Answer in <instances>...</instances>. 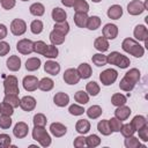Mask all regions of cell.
Wrapping results in <instances>:
<instances>
[{
  "label": "cell",
  "instance_id": "53",
  "mask_svg": "<svg viewBox=\"0 0 148 148\" xmlns=\"http://www.w3.org/2000/svg\"><path fill=\"white\" fill-rule=\"evenodd\" d=\"M47 44H45L43 40H37V42H34V52L37 53V54H42L44 53L45 51V47H46Z\"/></svg>",
  "mask_w": 148,
  "mask_h": 148
},
{
  "label": "cell",
  "instance_id": "24",
  "mask_svg": "<svg viewBox=\"0 0 148 148\" xmlns=\"http://www.w3.org/2000/svg\"><path fill=\"white\" fill-rule=\"evenodd\" d=\"M75 130L80 134H86L90 130V123L87 119H79L75 124Z\"/></svg>",
  "mask_w": 148,
  "mask_h": 148
},
{
  "label": "cell",
  "instance_id": "5",
  "mask_svg": "<svg viewBox=\"0 0 148 148\" xmlns=\"http://www.w3.org/2000/svg\"><path fill=\"white\" fill-rule=\"evenodd\" d=\"M117 77H118V72L113 68H108L99 74V80L103 86H111L112 83L116 82Z\"/></svg>",
  "mask_w": 148,
  "mask_h": 148
},
{
  "label": "cell",
  "instance_id": "41",
  "mask_svg": "<svg viewBox=\"0 0 148 148\" xmlns=\"http://www.w3.org/2000/svg\"><path fill=\"white\" fill-rule=\"evenodd\" d=\"M74 99L75 102H77L79 104H87L89 102V95L87 94V91L83 90H79L74 94Z\"/></svg>",
  "mask_w": 148,
  "mask_h": 148
},
{
  "label": "cell",
  "instance_id": "10",
  "mask_svg": "<svg viewBox=\"0 0 148 148\" xmlns=\"http://www.w3.org/2000/svg\"><path fill=\"white\" fill-rule=\"evenodd\" d=\"M29 132V126L28 124H25L24 121H17L13 128V134L15 135V138L17 139H23L28 135Z\"/></svg>",
  "mask_w": 148,
  "mask_h": 148
},
{
  "label": "cell",
  "instance_id": "25",
  "mask_svg": "<svg viewBox=\"0 0 148 148\" xmlns=\"http://www.w3.org/2000/svg\"><path fill=\"white\" fill-rule=\"evenodd\" d=\"M54 87V81L50 77H43L42 80L38 81V89L42 91H50Z\"/></svg>",
  "mask_w": 148,
  "mask_h": 148
},
{
  "label": "cell",
  "instance_id": "18",
  "mask_svg": "<svg viewBox=\"0 0 148 148\" xmlns=\"http://www.w3.org/2000/svg\"><path fill=\"white\" fill-rule=\"evenodd\" d=\"M131 112H132V111H131V108H130V106H126V105L124 104V105L117 106V109H116V111H114V117L118 118L119 120L124 121V120H126V119L130 117Z\"/></svg>",
  "mask_w": 148,
  "mask_h": 148
},
{
  "label": "cell",
  "instance_id": "36",
  "mask_svg": "<svg viewBox=\"0 0 148 148\" xmlns=\"http://www.w3.org/2000/svg\"><path fill=\"white\" fill-rule=\"evenodd\" d=\"M86 112H87V116L90 119H97L102 114L103 110H102V108L99 105H91L88 110H86Z\"/></svg>",
  "mask_w": 148,
  "mask_h": 148
},
{
  "label": "cell",
  "instance_id": "46",
  "mask_svg": "<svg viewBox=\"0 0 148 148\" xmlns=\"http://www.w3.org/2000/svg\"><path fill=\"white\" fill-rule=\"evenodd\" d=\"M44 29V24L40 20H34L30 24V30L34 35H39Z\"/></svg>",
  "mask_w": 148,
  "mask_h": 148
},
{
  "label": "cell",
  "instance_id": "16",
  "mask_svg": "<svg viewBox=\"0 0 148 148\" xmlns=\"http://www.w3.org/2000/svg\"><path fill=\"white\" fill-rule=\"evenodd\" d=\"M44 71H45L47 74L56 76V75H58L59 72H60V65H59L57 61L50 59V60H47V61L44 64Z\"/></svg>",
  "mask_w": 148,
  "mask_h": 148
},
{
  "label": "cell",
  "instance_id": "22",
  "mask_svg": "<svg viewBox=\"0 0 148 148\" xmlns=\"http://www.w3.org/2000/svg\"><path fill=\"white\" fill-rule=\"evenodd\" d=\"M109 40L105 38V37H97L96 39H95V42H94V47L97 50V51H99V52H105V51H108L109 50Z\"/></svg>",
  "mask_w": 148,
  "mask_h": 148
},
{
  "label": "cell",
  "instance_id": "7",
  "mask_svg": "<svg viewBox=\"0 0 148 148\" xmlns=\"http://www.w3.org/2000/svg\"><path fill=\"white\" fill-rule=\"evenodd\" d=\"M10 31L14 36H22L27 31V23L22 18H15L10 23Z\"/></svg>",
  "mask_w": 148,
  "mask_h": 148
},
{
  "label": "cell",
  "instance_id": "40",
  "mask_svg": "<svg viewBox=\"0 0 148 148\" xmlns=\"http://www.w3.org/2000/svg\"><path fill=\"white\" fill-rule=\"evenodd\" d=\"M131 124H132V126L134 127V130L138 131V130H140L141 127H143L145 125H147V119H146L143 116H139V114H138V116L133 117Z\"/></svg>",
  "mask_w": 148,
  "mask_h": 148
},
{
  "label": "cell",
  "instance_id": "62",
  "mask_svg": "<svg viewBox=\"0 0 148 148\" xmlns=\"http://www.w3.org/2000/svg\"><path fill=\"white\" fill-rule=\"evenodd\" d=\"M21 1H29V0H21Z\"/></svg>",
  "mask_w": 148,
  "mask_h": 148
},
{
  "label": "cell",
  "instance_id": "35",
  "mask_svg": "<svg viewBox=\"0 0 148 148\" xmlns=\"http://www.w3.org/2000/svg\"><path fill=\"white\" fill-rule=\"evenodd\" d=\"M126 102H127L126 96L123 95V94H120V92H116V94H113L112 97H111V104L114 105V106L124 105V104H126Z\"/></svg>",
  "mask_w": 148,
  "mask_h": 148
},
{
  "label": "cell",
  "instance_id": "9",
  "mask_svg": "<svg viewBox=\"0 0 148 148\" xmlns=\"http://www.w3.org/2000/svg\"><path fill=\"white\" fill-rule=\"evenodd\" d=\"M62 79H64L65 83L73 86V84L79 83L81 77H80V75H79V73H77V71L75 68H67L65 71V73H64Z\"/></svg>",
  "mask_w": 148,
  "mask_h": 148
},
{
  "label": "cell",
  "instance_id": "39",
  "mask_svg": "<svg viewBox=\"0 0 148 148\" xmlns=\"http://www.w3.org/2000/svg\"><path fill=\"white\" fill-rule=\"evenodd\" d=\"M53 30H56L57 32H59V34L66 36V35L68 34V31H69V24H68L67 21L58 22V23H56V24L53 25Z\"/></svg>",
  "mask_w": 148,
  "mask_h": 148
},
{
  "label": "cell",
  "instance_id": "11",
  "mask_svg": "<svg viewBox=\"0 0 148 148\" xmlns=\"http://www.w3.org/2000/svg\"><path fill=\"white\" fill-rule=\"evenodd\" d=\"M36 104H37V102H36L35 97H32V96H23L20 99V108L25 112L32 111L36 108Z\"/></svg>",
  "mask_w": 148,
  "mask_h": 148
},
{
  "label": "cell",
  "instance_id": "14",
  "mask_svg": "<svg viewBox=\"0 0 148 148\" xmlns=\"http://www.w3.org/2000/svg\"><path fill=\"white\" fill-rule=\"evenodd\" d=\"M133 36L135 37V40L139 42H147L148 38V29L143 24H138L133 30Z\"/></svg>",
  "mask_w": 148,
  "mask_h": 148
},
{
  "label": "cell",
  "instance_id": "29",
  "mask_svg": "<svg viewBox=\"0 0 148 148\" xmlns=\"http://www.w3.org/2000/svg\"><path fill=\"white\" fill-rule=\"evenodd\" d=\"M99 25H101V18L97 15L88 16L87 24H86V28L87 29H89V30H96V29L99 28Z\"/></svg>",
  "mask_w": 148,
  "mask_h": 148
},
{
  "label": "cell",
  "instance_id": "55",
  "mask_svg": "<svg viewBox=\"0 0 148 148\" xmlns=\"http://www.w3.org/2000/svg\"><path fill=\"white\" fill-rule=\"evenodd\" d=\"M138 133H139V139H141L143 142L148 141V125H145L143 127L138 130Z\"/></svg>",
  "mask_w": 148,
  "mask_h": 148
},
{
  "label": "cell",
  "instance_id": "52",
  "mask_svg": "<svg viewBox=\"0 0 148 148\" xmlns=\"http://www.w3.org/2000/svg\"><path fill=\"white\" fill-rule=\"evenodd\" d=\"M12 118L10 116H5V114H1L0 116V127L2 130H7L12 126Z\"/></svg>",
  "mask_w": 148,
  "mask_h": 148
},
{
  "label": "cell",
  "instance_id": "19",
  "mask_svg": "<svg viewBox=\"0 0 148 148\" xmlns=\"http://www.w3.org/2000/svg\"><path fill=\"white\" fill-rule=\"evenodd\" d=\"M6 65L10 72H17L21 68V59L18 56H10L7 59Z\"/></svg>",
  "mask_w": 148,
  "mask_h": 148
},
{
  "label": "cell",
  "instance_id": "17",
  "mask_svg": "<svg viewBox=\"0 0 148 148\" xmlns=\"http://www.w3.org/2000/svg\"><path fill=\"white\" fill-rule=\"evenodd\" d=\"M53 102L59 108H64L66 105H68L69 103V96L66 94V92H62V91H59L57 92L54 96H53Z\"/></svg>",
  "mask_w": 148,
  "mask_h": 148
},
{
  "label": "cell",
  "instance_id": "60",
  "mask_svg": "<svg viewBox=\"0 0 148 148\" xmlns=\"http://www.w3.org/2000/svg\"><path fill=\"white\" fill-rule=\"evenodd\" d=\"M76 0H61V3L65 6V7H73L74 2Z\"/></svg>",
  "mask_w": 148,
  "mask_h": 148
},
{
  "label": "cell",
  "instance_id": "54",
  "mask_svg": "<svg viewBox=\"0 0 148 148\" xmlns=\"http://www.w3.org/2000/svg\"><path fill=\"white\" fill-rule=\"evenodd\" d=\"M12 145V138L8 134H0V148H7Z\"/></svg>",
  "mask_w": 148,
  "mask_h": 148
},
{
  "label": "cell",
  "instance_id": "8",
  "mask_svg": "<svg viewBox=\"0 0 148 148\" xmlns=\"http://www.w3.org/2000/svg\"><path fill=\"white\" fill-rule=\"evenodd\" d=\"M145 10H146L145 5H143V2L140 1V0H133V1H131V2L127 5V12H128V14L132 15V16L140 15V14H142Z\"/></svg>",
  "mask_w": 148,
  "mask_h": 148
},
{
  "label": "cell",
  "instance_id": "50",
  "mask_svg": "<svg viewBox=\"0 0 148 148\" xmlns=\"http://www.w3.org/2000/svg\"><path fill=\"white\" fill-rule=\"evenodd\" d=\"M0 113L5 114V116H12L14 113V108L10 104H8V103L2 102L0 104Z\"/></svg>",
  "mask_w": 148,
  "mask_h": 148
},
{
  "label": "cell",
  "instance_id": "48",
  "mask_svg": "<svg viewBox=\"0 0 148 148\" xmlns=\"http://www.w3.org/2000/svg\"><path fill=\"white\" fill-rule=\"evenodd\" d=\"M140 71L138 68H131L128 72L125 73V76L128 77L130 80H132L134 83H138L139 80H140Z\"/></svg>",
  "mask_w": 148,
  "mask_h": 148
},
{
  "label": "cell",
  "instance_id": "44",
  "mask_svg": "<svg viewBox=\"0 0 148 148\" xmlns=\"http://www.w3.org/2000/svg\"><path fill=\"white\" fill-rule=\"evenodd\" d=\"M119 132L121 133V135L124 138H128V136H132L135 133V130H134V127L132 126L131 123H127V124H123L121 125V128H120Z\"/></svg>",
  "mask_w": 148,
  "mask_h": 148
},
{
  "label": "cell",
  "instance_id": "30",
  "mask_svg": "<svg viewBox=\"0 0 148 148\" xmlns=\"http://www.w3.org/2000/svg\"><path fill=\"white\" fill-rule=\"evenodd\" d=\"M97 130H98V132H99L102 135H105V136H108V135H110V134L112 133V131L110 130L108 119H102V120H99L98 124H97Z\"/></svg>",
  "mask_w": 148,
  "mask_h": 148
},
{
  "label": "cell",
  "instance_id": "1",
  "mask_svg": "<svg viewBox=\"0 0 148 148\" xmlns=\"http://www.w3.org/2000/svg\"><path fill=\"white\" fill-rule=\"evenodd\" d=\"M121 49L126 53H128V54H131L135 58H141L145 54V47L142 45H140V43L138 40H135L133 38H130V37L125 38L123 40Z\"/></svg>",
  "mask_w": 148,
  "mask_h": 148
},
{
  "label": "cell",
  "instance_id": "21",
  "mask_svg": "<svg viewBox=\"0 0 148 148\" xmlns=\"http://www.w3.org/2000/svg\"><path fill=\"white\" fill-rule=\"evenodd\" d=\"M76 71H77L79 75H80V77L83 79V80H84V79H89V77L91 76V74H92L91 66H90L89 64H87V62L80 64L79 67L76 68Z\"/></svg>",
  "mask_w": 148,
  "mask_h": 148
},
{
  "label": "cell",
  "instance_id": "32",
  "mask_svg": "<svg viewBox=\"0 0 148 148\" xmlns=\"http://www.w3.org/2000/svg\"><path fill=\"white\" fill-rule=\"evenodd\" d=\"M135 84H136V83H134L132 80H130L128 77H126V76L124 75V77H123V79L120 80V82H119V88H120L123 91H131V90L134 89Z\"/></svg>",
  "mask_w": 148,
  "mask_h": 148
},
{
  "label": "cell",
  "instance_id": "6",
  "mask_svg": "<svg viewBox=\"0 0 148 148\" xmlns=\"http://www.w3.org/2000/svg\"><path fill=\"white\" fill-rule=\"evenodd\" d=\"M16 50L18 51V53L21 54H30L34 52V42L28 39V38H23L20 39L16 44Z\"/></svg>",
  "mask_w": 148,
  "mask_h": 148
},
{
  "label": "cell",
  "instance_id": "33",
  "mask_svg": "<svg viewBox=\"0 0 148 148\" xmlns=\"http://www.w3.org/2000/svg\"><path fill=\"white\" fill-rule=\"evenodd\" d=\"M75 13H88L89 12V3L86 0H76L73 5Z\"/></svg>",
  "mask_w": 148,
  "mask_h": 148
},
{
  "label": "cell",
  "instance_id": "51",
  "mask_svg": "<svg viewBox=\"0 0 148 148\" xmlns=\"http://www.w3.org/2000/svg\"><path fill=\"white\" fill-rule=\"evenodd\" d=\"M84 111H86V110H84L81 105H79V104H72V105L68 108V112H69L71 114H73V116H81V114H83Z\"/></svg>",
  "mask_w": 148,
  "mask_h": 148
},
{
  "label": "cell",
  "instance_id": "34",
  "mask_svg": "<svg viewBox=\"0 0 148 148\" xmlns=\"http://www.w3.org/2000/svg\"><path fill=\"white\" fill-rule=\"evenodd\" d=\"M99 90H101V88H99L98 83L95 82V81H90V82H88L86 84V91L90 96H97Z\"/></svg>",
  "mask_w": 148,
  "mask_h": 148
},
{
  "label": "cell",
  "instance_id": "4",
  "mask_svg": "<svg viewBox=\"0 0 148 148\" xmlns=\"http://www.w3.org/2000/svg\"><path fill=\"white\" fill-rule=\"evenodd\" d=\"M3 90H5V95L6 94H18L20 89H18V81L17 77L15 75H8L5 77L3 80Z\"/></svg>",
  "mask_w": 148,
  "mask_h": 148
},
{
  "label": "cell",
  "instance_id": "57",
  "mask_svg": "<svg viewBox=\"0 0 148 148\" xmlns=\"http://www.w3.org/2000/svg\"><path fill=\"white\" fill-rule=\"evenodd\" d=\"M0 2H1L2 8L6 9V10L13 9L15 7V5H16V0H1Z\"/></svg>",
  "mask_w": 148,
  "mask_h": 148
},
{
  "label": "cell",
  "instance_id": "61",
  "mask_svg": "<svg viewBox=\"0 0 148 148\" xmlns=\"http://www.w3.org/2000/svg\"><path fill=\"white\" fill-rule=\"evenodd\" d=\"M91 1H92V2H95V3H98V2H101L102 0H91Z\"/></svg>",
  "mask_w": 148,
  "mask_h": 148
},
{
  "label": "cell",
  "instance_id": "45",
  "mask_svg": "<svg viewBox=\"0 0 148 148\" xmlns=\"http://www.w3.org/2000/svg\"><path fill=\"white\" fill-rule=\"evenodd\" d=\"M101 145V139L98 135L96 134H90L86 138V146L90 147V148H95L97 146Z\"/></svg>",
  "mask_w": 148,
  "mask_h": 148
},
{
  "label": "cell",
  "instance_id": "43",
  "mask_svg": "<svg viewBox=\"0 0 148 148\" xmlns=\"http://www.w3.org/2000/svg\"><path fill=\"white\" fill-rule=\"evenodd\" d=\"M124 145H125L126 148H139V147H142L140 140H139L138 138L133 136V135L126 138L125 141H124Z\"/></svg>",
  "mask_w": 148,
  "mask_h": 148
},
{
  "label": "cell",
  "instance_id": "15",
  "mask_svg": "<svg viewBox=\"0 0 148 148\" xmlns=\"http://www.w3.org/2000/svg\"><path fill=\"white\" fill-rule=\"evenodd\" d=\"M50 132H51V134L53 136L61 138V136H64L66 134L67 127L64 124H61V123H52L50 125Z\"/></svg>",
  "mask_w": 148,
  "mask_h": 148
},
{
  "label": "cell",
  "instance_id": "27",
  "mask_svg": "<svg viewBox=\"0 0 148 148\" xmlns=\"http://www.w3.org/2000/svg\"><path fill=\"white\" fill-rule=\"evenodd\" d=\"M29 10H30V14L34 16H42L45 13V7L40 2H35L29 7Z\"/></svg>",
  "mask_w": 148,
  "mask_h": 148
},
{
  "label": "cell",
  "instance_id": "63",
  "mask_svg": "<svg viewBox=\"0 0 148 148\" xmlns=\"http://www.w3.org/2000/svg\"><path fill=\"white\" fill-rule=\"evenodd\" d=\"M0 1H1V0H0Z\"/></svg>",
  "mask_w": 148,
  "mask_h": 148
},
{
  "label": "cell",
  "instance_id": "42",
  "mask_svg": "<svg viewBox=\"0 0 148 148\" xmlns=\"http://www.w3.org/2000/svg\"><path fill=\"white\" fill-rule=\"evenodd\" d=\"M91 60H92V64L96 65L97 67H102V66H104V65L108 64V61H106V56H104L102 52L94 54V56L91 57Z\"/></svg>",
  "mask_w": 148,
  "mask_h": 148
},
{
  "label": "cell",
  "instance_id": "12",
  "mask_svg": "<svg viewBox=\"0 0 148 148\" xmlns=\"http://www.w3.org/2000/svg\"><path fill=\"white\" fill-rule=\"evenodd\" d=\"M22 84L24 90L27 91H35L38 88V79L34 75H27L22 80Z\"/></svg>",
  "mask_w": 148,
  "mask_h": 148
},
{
  "label": "cell",
  "instance_id": "2",
  "mask_svg": "<svg viewBox=\"0 0 148 148\" xmlns=\"http://www.w3.org/2000/svg\"><path fill=\"white\" fill-rule=\"evenodd\" d=\"M106 61L110 65H114L119 68H127L131 65V60L130 58H127L126 56L121 54L118 51H112L109 56H106Z\"/></svg>",
  "mask_w": 148,
  "mask_h": 148
},
{
  "label": "cell",
  "instance_id": "23",
  "mask_svg": "<svg viewBox=\"0 0 148 148\" xmlns=\"http://www.w3.org/2000/svg\"><path fill=\"white\" fill-rule=\"evenodd\" d=\"M51 16H52L53 21H54L56 23H58V22H64V21H66L67 14H66V12H65L62 8H60V7H56V8L52 9Z\"/></svg>",
  "mask_w": 148,
  "mask_h": 148
},
{
  "label": "cell",
  "instance_id": "26",
  "mask_svg": "<svg viewBox=\"0 0 148 148\" xmlns=\"http://www.w3.org/2000/svg\"><path fill=\"white\" fill-rule=\"evenodd\" d=\"M40 59L37 58V57H32V58H29L27 61H25V69L29 71V72H35L37 71L39 67H40Z\"/></svg>",
  "mask_w": 148,
  "mask_h": 148
},
{
  "label": "cell",
  "instance_id": "38",
  "mask_svg": "<svg viewBox=\"0 0 148 148\" xmlns=\"http://www.w3.org/2000/svg\"><path fill=\"white\" fill-rule=\"evenodd\" d=\"M3 102L10 104L14 109L20 106V98L16 94H6L5 97H3Z\"/></svg>",
  "mask_w": 148,
  "mask_h": 148
},
{
  "label": "cell",
  "instance_id": "20",
  "mask_svg": "<svg viewBox=\"0 0 148 148\" xmlns=\"http://www.w3.org/2000/svg\"><path fill=\"white\" fill-rule=\"evenodd\" d=\"M106 14H108V17L109 18H111V20H118L123 15V7L120 5H112V6L109 7Z\"/></svg>",
  "mask_w": 148,
  "mask_h": 148
},
{
  "label": "cell",
  "instance_id": "49",
  "mask_svg": "<svg viewBox=\"0 0 148 148\" xmlns=\"http://www.w3.org/2000/svg\"><path fill=\"white\" fill-rule=\"evenodd\" d=\"M109 121V126H110V130L112 132H119L120 128H121V125H123V121L119 120L118 118L116 117H112L111 119H108Z\"/></svg>",
  "mask_w": 148,
  "mask_h": 148
},
{
  "label": "cell",
  "instance_id": "13",
  "mask_svg": "<svg viewBox=\"0 0 148 148\" xmlns=\"http://www.w3.org/2000/svg\"><path fill=\"white\" fill-rule=\"evenodd\" d=\"M102 34H103V37H105L108 40L109 39L112 40V39L117 38V36H118V27L113 23H108L104 25Z\"/></svg>",
  "mask_w": 148,
  "mask_h": 148
},
{
  "label": "cell",
  "instance_id": "37",
  "mask_svg": "<svg viewBox=\"0 0 148 148\" xmlns=\"http://www.w3.org/2000/svg\"><path fill=\"white\" fill-rule=\"evenodd\" d=\"M65 38H66V36L57 32L56 30H52L50 32V40H51V43L53 45H60V44H62L65 42Z\"/></svg>",
  "mask_w": 148,
  "mask_h": 148
},
{
  "label": "cell",
  "instance_id": "28",
  "mask_svg": "<svg viewBox=\"0 0 148 148\" xmlns=\"http://www.w3.org/2000/svg\"><path fill=\"white\" fill-rule=\"evenodd\" d=\"M73 20H74V23H75L79 28H86L87 20H88V15H87V13H75Z\"/></svg>",
  "mask_w": 148,
  "mask_h": 148
},
{
  "label": "cell",
  "instance_id": "56",
  "mask_svg": "<svg viewBox=\"0 0 148 148\" xmlns=\"http://www.w3.org/2000/svg\"><path fill=\"white\" fill-rule=\"evenodd\" d=\"M9 51H10L9 44L5 40H0V57H3L6 54H8Z\"/></svg>",
  "mask_w": 148,
  "mask_h": 148
},
{
  "label": "cell",
  "instance_id": "3",
  "mask_svg": "<svg viewBox=\"0 0 148 148\" xmlns=\"http://www.w3.org/2000/svg\"><path fill=\"white\" fill-rule=\"evenodd\" d=\"M32 139L36 140L42 147L46 148L51 145V136L50 134L47 133V131L45 130V127H42V126H34L32 128Z\"/></svg>",
  "mask_w": 148,
  "mask_h": 148
},
{
  "label": "cell",
  "instance_id": "31",
  "mask_svg": "<svg viewBox=\"0 0 148 148\" xmlns=\"http://www.w3.org/2000/svg\"><path fill=\"white\" fill-rule=\"evenodd\" d=\"M58 54H59V50H58V47H57L56 45H53V44L46 45L45 51H44V53H43V56H44L45 58H49V59H56V58L58 57Z\"/></svg>",
  "mask_w": 148,
  "mask_h": 148
},
{
  "label": "cell",
  "instance_id": "59",
  "mask_svg": "<svg viewBox=\"0 0 148 148\" xmlns=\"http://www.w3.org/2000/svg\"><path fill=\"white\" fill-rule=\"evenodd\" d=\"M7 34H8V30H7V27L2 23H0V40L6 38L7 37Z\"/></svg>",
  "mask_w": 148,
  "mask_h": 148
},
{
  "label": "cell",
  "instance_id": "58",
  "mask_svg": "<svg viewBox=\"0 0 148 148\" xmlns=\"http://www.w3.org/2000/svg\"><path fill=\"white\" fill-rule=\"evenodd\" d=\"M73 145H74V147H76V148H83V147L86 146V138L83 136V134L80 135V136H76V138L74 139Z\"/></svg>",
  "mask_w": 148,
  "mask_h": 148
},
{
  "label": "cell",
  "instance_id": "47",
  "mask_svg": "<svg viewBox=\"0 0 148 148\" xmlns=\"http://www.w3.org/2000/svg\"><path fill=\"white\" fill-rule=\"evenodd\" d=\"M32 123H34V126H42V127H45L46 123H47V119L45 117V114L43 113H36L32 118Z\"/></svg>",
  "mask_w": 148,
  "mask_h": 148
}]
</instances>
